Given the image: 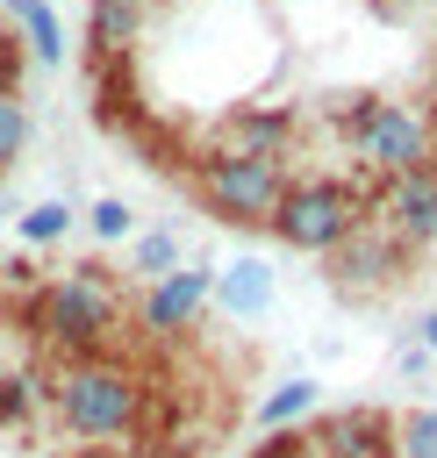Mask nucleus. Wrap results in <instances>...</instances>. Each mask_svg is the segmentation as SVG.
Returning <instances> with one entry per match:
<instances>
[{
  "mask_svg": "<svg viewBox=\"0 0 437 458\" xmlns=\"http://www.w3.org/2000/svg\"><path fill=\"white\" fill-rule=\"evenodd\" d=\"M50 408H57V422L72 437L115 444V437H129L143 422V372L122 365V358H107V351L100 358H72L57 372V386H50Z\"/></svg>",
  "mask_w": 437,
  "mask_h": 458,
  "instance_id": "f257e3e1",
  "label": "nucleus"
},
{
  "mask_svg": "<svg viewBox=\"0 0 437 458\" xmlns=\"http://www.w3.org/2000/svg\"><path fill=\"white\" fill-rule=\"evenodd\" d=\"M115 322H122V293H115V279L100 265H72L36 293V329L64 358H100Z\"/></svg>",
  "mask_w": 437,
  "mask_h": 458,
  "instance_id": "f03ea898",
  "label": "nucleus"
},
{
  "mask_svg": "<svg viewBox=\"0 0 437 458\" xmlns=\"http://www.w3.org/2000/svg\"><path fill=\"white\" fill-rule=\"evenodd\" d=\"M358 193L344 179H287V200L272 215V236L287 250H308V258H330L351 229H358Z\"/></svg>",
  "mask_w": 437,
  "mask_h": 458,
  "instance_id": "7ed1b4c3",
  "label": "nucleus"
},
{
  "mask_svg": "<svg viewBox=\"0 0 437 458\" xmlns=\"http://www.w3.org/2000/svg\"><path fill=\"white\" fill-rule=\"evenodd\" d=\"M201 200L236 229H272V215L287 200V172L265 165V157H208L201 165Z\"/></svg>",
  "mask_w": 437,
  "mask_h": 458,
  "instance_id": "20e7f679",
  "label": "nucleus"
},
{
  "mask_svg": "<svg viewBox=\"0 0 437 458\" xmlns=\"http://www.w3.org/2000/svg\"><path fill=\"white\" fill-rule=\"evenodd\" d=\"M351 150H358L380 179H401V172H416V165L437 157V143H430V114L408 107V100H373V107L358 114V129H351Z\"/></svg>",
  "mask_w": 437,
  "mask_h": 458,
  "instance_id": "39448f33",
  "label": "nucleus"
},
{
  "mask_svg": "<svg viewBox=\"0 0 437 458\" xmlns=\"http://www.w3.org/2000/svg\"><path fill=\"white\" fill-rule=\"evenodd\" d=\"M408 265H416V250H408L387 222H358V229L330 250V286H337V293H351V301H365V293L401 286V279H408Z\"/></svg>",
  "mask_w": 437,
  "mask_h": 458,
  "instance_id": "423d86ee",
  "label": "nucleus"
},
{
  "mask_svg": "<svg viewBox=\"0 0 437 458\" xmlns=\"http://www.w3.org/2000/svg\"><path fill=\"white\" fill-rule=\"evenodd\" d=\"M215 301V272H201V265H179V272H165V279H150L143 286V301H136V322L150 329V336H179L201 308Z\"/></svg>",
  "mask_w": 437,
  "mask_h": 458,
  "instance_id": "0eeeda50",
  "label": "nucleus"
},
{
  "mask_svg": "<svg viewBox=\"0 0 437 458\" xmlns=\"http://www.w3.org/2000/svg\"><path fill=\"white\" fill-rule=\"evenodd\" d=\"M380 215H387V229L408 250H430L437 243V157L416 165V172H401V179H387L380 186Z\"/></svg>",
  "mask_w": 437,
  "mask_h": 458,
  "instance_id": "6e6552de",
  "label": "nucleus"
},
{
  "mask_svg": "<svg viewBox=\"0 0 437 458\" xmlns=\"http://www.w3.org/2000/svg\"><path fill=\"white\" fill-rule=\"evenodd\" d=\"M215 143H222V157H265V165H279L287 143H294V107L287 100H251V107L222 114Z\"/></svg>",
  "mask_w": 437,
  "mask_h": 458,
  "instance_id": "1a4fd4ad",
  "label": "nucleus"
},
{
  "mask_svg": "<svg viewBox=\"0 0 437 458\" xmlns=\"http://www.w3.org/2000/svg\"><path fill=\"white\" fill-rule=\"evenodd\" d=\"M315 444L322 458H394V422L380 408H337Z\"/></svg>",
  "mask_w": 437,
  "mask_h": 458,
  "instance_id": "9d476101",
  "label": "nucleus"
},
{
  "mask_svg": "<svg viewBox=\"0 0 437 458\" xmlns=\"http://www.w3.org/2000/svg\"><path fill=\"white\" fill-rule=\"evenodd\" d=\"M143 21H150V0H93V14H86L93 64H100V57H122V50L143 36Z\"/></svg>",
  "mask_w": 437,
  "mask_h": 458,
  "instance_id": "9b49d317",
  "label": "nucleus"
},
{
  "mask_svg": "<svg viewBox=\"0 0 437 458\" xmlns=\"http://www.w3.org/2000/svg\"><path fill=\"white\" fill-rule=\"evenodd\" d=\"M215 308H229V315H265V308H272V265H265V258H236L229 272H215Z\"/></svg>",
  "mask_w": 437,
  "mask_h": 458,
  "instance_id": "f8f14e48",
  "label": "nucleus"
},
{
  "mask_svg": "<svg viewBox=\"0 0 437 458\" xmlns=\"http://www.w3.org/2000/svg\"><path fill=\"white\" fill-rule=\"evenodd\" d=\"M0 14L21 29V57H36V64H57L64 57V21L43 0H0Z\"/></svg>",
  "mask_w": 437,
  "mask_h": 458,
  "instance_id": "ddd939ff",
  "label": "nucleus"
},
{
  "mask_svg": "<svg viewBox=\"0 0 437 458\" xmlns=\"http://www.w3.org/2000/svg\"><path fill=\"white\" fill-rule=\"evenodd\" d=\"M308 408H315V379H279V386L258 401V422H265V429H287V422H301Z\"/></svg>",
  "mask_w": 437,
  "mask_h": 458,
  "instance_id": "4468645a",
  "label": "nucleus"
},
{
  "mask_svg": "<svg viewBox=\"0 0 437 458\" xmlns=\"http://www.w3.org/2000/svg\"><path fill=\"white\" fill-rule=\"evenodd\" d=\"M394 458H437V408H408L394 422Z\"/></svg>",
  "mask_w": 437,
  "mask_h": 458,
  "instance_id": "2eb2a0df",
  "label": "nucleus"
},
{
  "mask_svg": "<svg viewBox=\"0 0 437 458\" xmlns=\"http://www.w3.org/2000/svg\"><path fill=\"white\" fill-rule=\"evenodd\" d=\"M21 150H29V107L21 93H0V172H14Z\"/></svg>",
  "mask_w": 437,
  "mask_h": 458,
  "instance_id": "dca6fc26",
  "label": "nucleus"
},
{
  "mask_svg": "<svg viewBox=\"0 0 437 458\" xmlns=\"http://www.w3.org/2000/svg\"><path fill=\"white\" fill-rule=\"evenodd\" d=\"M136 272H143V279L179 272V236H172V229H143V236H136Z\"/></svg>",
  "mask_w": 437,
  "mask_h": 458,
  "instance_id": "f3484780",
  "label": "nucleus"
},
{
  "mask_svg": "<svg viewBox=\"0 0 437 458\" xmlns=\"http://www.w3.org/2000/svg\"><path fill=\"white\" fill-rule=\"evenodd\" d=\"M86 229H93L100 243H122V236H136V215H129V200H115V193H100V200L86 208Z\"/></svg>",
  "mask_w": 437,
  "mask_h": 458,
  "instance_id": "a211bd4d",
  "label": "nucleus"
},
{
  "mask_svg": "<svg viewBox=\"0 0 437 458\" xmlns=\"http://www.w3.org/2000/svg\"><path fill=\"white\" fill-rule=\"evenodd\" d=\"M72 229V208L64 200H36L29 215H21V243H57Z\"/></svg>",
  "mask_w": 437,
  "mask_h": 458,
  "instance_id": "6ab92c4d",
  "label": "nucleus"
},
{
  "mask_svg": "<svg viewBox=\"0 0 437 458\" xmlns=\"http://www.w3.org/2000/svg\"><path fill=\"white\" fill-rule=\"evenodd\" d=\"M29 408H36V379L29 372H0V429L29 422Z\"/></svg>",
  "mask_w": 437,
  "mask_h": 458,
  "instance_id": "aec40b11",
  "label": "nucleus"
},
{
  "mask_svg": "<svg viewBox=\"0 0 437 458\" xmlns=\"http://www.w3.org/2000/svg\"><path fill=\"white\" fill-rule=\"evenodd\" d=\"M315 451V437H294V429H272V444H258L251 458H308Z\"/></svg>",
  "mask_w": 437,
  "mask_h": 458,
  "instance_id": "412c9836",
  "label": "nucleus"
},
{
  "mask_svg": "<svg viewBox=\"0 0 437 458\" xmlns=\"http://www.w3.org/2000/svg\"><path fill=\"white\" fill-rule=\"evenodd\" d=\"M423 351H430V358H437V308H430V315H423Z\"/></svg>",
  "mask_w": 437,
  "mask_h": 458,
  "instance_id": "4be33fe9",
  "label": "nucleus"
},
{
  "mask_svg": "<svg viewBox=\"0 0 437 458\" xmlns=\"http://www.w3.org/2000/svg\"><path fill=\"white\" fill-rule=\"evenodd\" d=\"M430 143H437V114H430Z\"/></svg>",
  "mask_w": 437,
  "mask_h": 458,
  "instance_id": "5701e85b",
  "label": "nucleus"
}]
</instances>
